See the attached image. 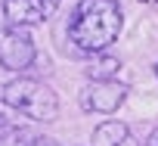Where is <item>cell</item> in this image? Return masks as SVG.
<instances>
[{"mask_svg":"<svg viewBox=\"0 0 158 146\" xmlns=\"http://www.w3.org/2000/svg\"><path fill=\"white\" fill-rule=\"evenodd\" d=\"M124 28V13L118 0H77L65 34L84 53H106Z\"/></svg>","mask_w":158,"mask_h":146,"instance_id":"6da1fadb","label":"cell"},{"mask_svg":"<svg viewBox=\"0 0 158 146\" xmlns=\"http://www.w3.org/2000/svg\"><path fill=\"white\" fill-rule=\"evenodd\" d=\"M0 103L19 115H28L31 121H53L59 115V97L53 93V87L25 75L10 78L0 87Z\"/></svg>","mask_w":158,"mask_h":146,"instance_id":"7a4b0ae2","label":"cell"},{"mask_svg":"<svg viewBox=\"0 0 158 146\" xmlns=\"http://www.w3.org/2000/svg\"><path fill=\"white\" fill-rule=\"evenodd\" d=\"M34 62H37L34 37H31L25 28L6 25L3 31H0V71L19 75V71H28Z\"/></svg>","mask_w":158,"mask_h":146,"instance_id":"3957f363","label":"cell"},{"mask_svg":"<svg viewBox=\"0 0 158 146\" xmlns=\"http://www.w3.org/2000/svg\"><path fill=\"white\" fill-rule=\"evenodd\" d=\"M62 0H3V16L13 28H37L50 22V16L59 10Z\"/></svg>","mask_w":158,"mask_h":146,"instance_id":"277c9868","label":"cell"},{"mask_svg":"<svg viewBox=\"0 0 158 146\" xmlns=\"http://www.w3.org/2000/svg\"><path fill=\"white\" fill-rule=\"evenodd\" d=\"M124 100H127V87L118 81H90L81 90V109L93 115H112L124 106Z\"/></svg>","mask_w":158,"mask_h":146,"instance_id":"5b68a950","label":"cell"},{"mask_svg":"<svg viewBox=\"0 0 158 146\" xmlns=\"http://www.w3.org/2000/svg\"><path fill=\"white\" fill-rule=\"evenodd\" d=\"M93 146H139V140L133 137V131L124 121H102L93 127Z\"/></svg>","mask_w":158,"mask_h":146,"instance_id":"8992f818","label":"cell"},{"mask_svg":"<svg viewBox=\"0 0 158 146\" xmlns=\"http://www.w3.org/2000/svg\"><path fill=\"white\" fill-rule=\"evenodd\" d=\"M118 71H121V59L109 53H93L90 65H84V75L90 81H115Z\"/></svg>","mask_w":158,"mask_h":146,"instance_id":"52a82bcc","label":"cell"},{"mask_svg":"<svg viewBox=\"0 0 158 146\" xmlns=\"http://www.w3.org/2000/svg\"><path fill=\"white\" fill-rule=\"evenodd\" d=\"M25 146H62V143H56L53 137H31Z\"/></svg>","mask_w":158,"mask_h":146,"instance_id":"ba28073f","label":"cell"},{"mask_svg":"<svg viewBox=\"0 0 158 146\" xmlns=\"http://www.w3.org/2000/svg\"><path fill=\"white\" fill-rule=\"evenodd\" d=\"M146 146H158V127L149 134V140H146Z\"/></svg>","mask_w":158,"mask_h":146,"instance_id":"9c48e42d","label":"cell"},{"mask_svg":"<svg viewBox=\"0 0 158 146\" xmlns=\"http://www.w3.org/2000/svg\"><path fill=\"white\" fill-rule=\"evenodd\" d=\"M155 78H158V62H155Z\"/></svg>","mask_w":158,"mask_h":146,"instance_id":"30bf717a","label":"cell"}]
</instances>
